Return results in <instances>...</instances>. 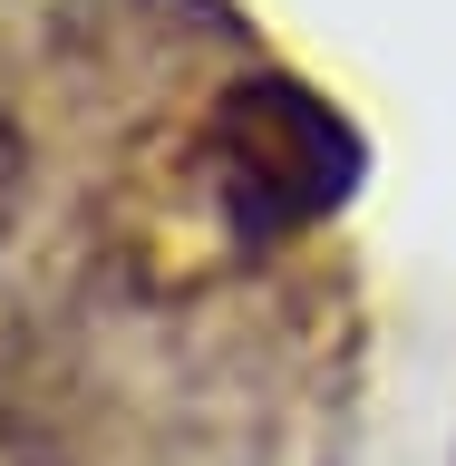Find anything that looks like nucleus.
<instances>
[{"label":"nucleus","mask_w":456,"mask_h":466,"mask_svg":"<svg viewBox=\"0 0 456 466\" xmlns=\"http://www.w3.org/2000/svg\"><path fill=\"white\" fill-rule=\"evenodd\" d=\"M29 175H39V146H29L20 116L0 107V253H10V233H20V214H29Z\"/></svg>","instance_id":"nucleus-2"},{"label":"nucleus","mask_w":456,"mask_h":466,"mask_svg":"<svg viewBox=\"0 0 456 466\" xmlns=\"http://www.w3.org/2000/svg\"><path fill=\"white\" fill-rule=\"evenodd\" d=\"M370 185V137L360 116L311 87L301 68L233 58L195 107V195L204 224L233 262H272L301 233L340 224Z\"/></svg>","instance_id":"nucleus-1"}]
</instances>
